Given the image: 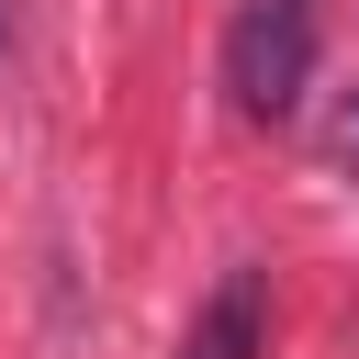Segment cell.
I'll return each instance as SVG.
<instances>
[{
  "mask_svg": "<svg viewBox=\"0 0 359 359\" xmlns=\"http://www.w3.org/2000/svg\"><path fill=\"white\" fill-rule=\"evenodd\" d=\"M314 79V0H236L224 22V90L247 123H292Z\"/></svg>",
  "mask_w": 359,
  "mask_h": 359,
  "instance_id": "6da1fadb",
  "label": "cell"
},
{
  "mask_svg": "<svg viewBox=\"0 0 359 359\" xmlns=\"http://www.w3.org/2000/svg\"><path fill=\"white\" fill-rule=\"evenodd\" d=\"M325 157L359 180V90H337V101H325Z\"/></svg>",
  "mask_w": 359,
  "mask_h": 359,
  "instance_id": "3957f363",
  "label": "cell"
},
{
  "mask_svg": "<svg viewBox=\"0 0 359 359\" xmlns=\"http://www.w3.org/2000/svg\"><path fill=\"white\" fill-rule=\"evenodd\" d=\"M180 359H269V280H258V269H224L213 303L191 314Z\"/></svg>",
  "mask_w": 359,
  "mask_h": 359,
  "instance_id": "7a4b0ae2",
  "label": "cell"
}]
</instances>
